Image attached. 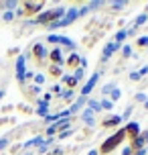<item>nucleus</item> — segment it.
Here are the masks:
<instances>
[{
    "instance_id": "49530a36",
    "label": "nucleus",
    "mask_w": 148,
    "mask_h": 155,
    "mask_svg": "<svg viewBox=\"0 0 148 155\" xmlns=\"http://www.w3.org/2000/svg\"><path fill=\"white\" fill-rule=\"evenodd\" d=\"M134 155H148V151H146V147H144V149H140V151H136Z\"/></svg>"
},
{
    "instance_id": "39448f33",
    "label": "nucleus",
    "mask_w": 148,
    "mask_h": 155,
    "mask_svg": "<svg viewBox=\"0 0 148 155\" xmlns=\"http://www.w3.org/2000/svg\"><path fill=\"white\" fill-rule=\"evenodd\" d=\"M77 18H79L77 8H75V6H71V8H67V12L63 15V18H61V21H57L55 25H51V27H49L47 31H51V33H53V31H59V29H65V27L73 25L75 21H77Z\"/></svg>"
},
{
    "instance_id": "37998d69",
    "label": "nucleus",
    "mask_w": 148,
    "mask_h": 155,
    "mask_svg": "<svg viewBox=\"0 0 148 155\" xmlns=\"http://www.w3.org/2000/svg\"><path fill=\"white\" fill-rule=\"evenodd\" d=\"M128 78H130V82H140V80H142V78L138 76V71H132V74H130Z\"/></svg>"
},
{
    "instance_id": "412c9836",
    "label": "nucleus",
    "mask_w": 148,
    "mask_h": 155,
    "mask_svg": "<svg viewBox=\"0 0 148 155\" xmlns=\"http://www.w3.org/2000/svg\"><path fill=\"white\" fill-rule=\"evenodd\" d=\"M120 53H122V59H132V45L130 43H124L122 45V49H120Z\"/></svg>"
},
{
    "instance_id": "393cba45",
    "label": "nucleus",
    "mask_w": 148,
    "mask_h": 155,
    "mask_svg": "<svg viewBox=\"0 0 148 155\" xmlns=\"http://www.w3.org/2000/svg\"><path fill=\"white\" fill-rule=\"evenodd\" d=\"M61 92H63V86L59 84V82L53 84V86H51V90H49V94H51V96H57V98L61 96Z\"/></svg>"
},
{
    "instance_id": "b1692460",
    "label": "nucleus",
    "mask_w": 148,
    "mask_h": 155,
    "mask_svg": "<svg viewBox=\"0 0 148 155\" xmlns=\"http://www.w3.org/2000/svg\"><path fill=\"white\" fill-rule=\"evenodd\" d=\"M136 49H148V35H142L136 39Z\"/></svg>"
},
{
    "instance_id": "2eb2a0df",
    "label": "nucleus",
    "mask_w": 148,
    "mask_h": 155,
    "mask_svg": "<svg viewBox=\"0 0 148 155\" xmlns=\"http://www.w3.org/2000/svg\"><path fill=\"white\" fill-rule=\"evenodd\" d=\"M81 120H83V124H85L87 129H94V127H95V114L89 108L81 110Z\"/></svg>"
},
{
    "instance_id": "7c9ffc66",
    "label": "nucleus",
    "mask_w": 148,
    "mask_h": 155,
    "mask_svg": "<svg viewBox=\"0 0 148 155\" xmlns=\"http://www.w3.org/2000/svg\"><path fill=\"white\" fill-rule=\"evenodd\" d=\"M2 21H4V23H12V21H14V12H12V10L2 12Z\"/></svg>"
},
{
    "instance_id": "de8ad7c7",
    "label": "nucleus",
    "mask_w": 148,
    "mask_h": 155,
    "mask_svg": "<svg viewBox=\"0 0 148 155\" xmlns=\"http://www.w3.org/2000/svg\"><path fill=\"white\" fill-rule=\"evenodd\" d=\"M87 155H100V153H97V149H91V151H89Z\"/></svg>"
},
{
    "instance_id": "f8f14e48",
    "label": "nucleus",
    "mask_w": 148,
    "mask_h": 155,
    "mask_svg": "<svg viewBox=\"0 0 148 155\" xmlns=\"http://www.w3.org/2000/svg\"><path fill=\"white\" fill-rule=\"evenodd\" d=\"M79 63H81V55H79L77 51H71V53L65 57V65H63V68L69 71V74H73V71L79 68Z\"/></svg>"
},
{
    "instance_id": "79ce46f5",
    "label": "nucleus",
    "mask_w": 148,
    "mask_h": 155,
    "mask_svg": "<svg viewBox=\"0 0 148 155\" xmlns=\"http://www.w3.org/2000/svg\"><path fill=\"white\" fill-rule=\"evenodd\" d=\"M130 114H132V106H126L124 114H122V120H128V118H130Z\"/></svg>"
},
{
    "instance_id": "e433bc0d",
    "label": "nucleus",
    "mask_w": 148,
    "mask_h": 155,
    "mask_svg": "<svg viewBox=\"0 0 148 155\" xmlns=\"http://www.w3.org/2000/svg\"><path fill=\"white\" fill-rule=\"evenodd\" d=\"M71 135H73V129H67V131L59 133V135H57V139H67V137H71Z\"/></svg>"
},
{
    "instance_id": "c756f323",
    "label": "nucleus",
    "mask_w": 148,
    "mask_h": 155,
    "mask_svg": "<svg viewBox=\"0 0 148 155\" xmlns=\"http://www.w3.org/2000/svg\"><path fill=\"white\" fill-rule=\"evenodd\" d=\"M73 78H75L77 82H81V80L85 78V70H83V68H77V70L73 71Z\"/></svg>"
},
{
    "instance_id": "0eeeda50",
    "label": "nucleus",
    "mask_w": 148,
    "mask_h": 155,
    "mask_svg": "<svg viewBox=\"0 0 148 155\" xmlns=\"http://www.w3.org/2000/svg\"><path fill=\"white\" fill-rule=\"evenodd\" d=\"M14 74H16V80H18V84L24 86V74H26V55H18L14 61Z\"/></svg>"
},
{
    "instance_id": "9d476101",
    "label": "nucleus",
    "mask_w": 148,
    "mask_h": 155,
    "mask_svg": "<svg viewBox=\"0 0 148 155\" xmlns=\"http://www.w3.org/2000/svg\"><path fill=\"white\" fill-rule=\"evenodd\" d=\"M122 129H124V133H126V141H134V139H136V137L142 133L140 123H136V120H128V123H126Z\"/></svg>"
},
{
    "instance_id": "aec40b11",
    "label": "nucleus",
    "mask_w": 148,
    "mask_h": 155,
    "mask_svg": "<svg viewBox=\"0 0 148 155\" xmlns=\"http://www.w3.org/2000/svg\"><path fill=\"white\" fill-rule=\"evenodd\" d=\"M126 39H128L126 29H120V31H116V35H114V43H116V45H124Z\"/></svg>"
},
{
    "instance_id": "2f4dec72",
    "label": "nucleus",
    "mask_w": 148,
    "mask_h": 155,
    "mask_svg": "<svg viewBox=\"0 0 148 155\" xmlns=\"http://www.w3.org/2000/svg\"><path fill=\"white\" fill-rule=\"evenodd\" d=\"M126 4H128V2L120 0V2H112V4H109V8H112V10H122V8H124Z\"/></svg>"
},
{
    "instance_id": "72a5a7b5",
    "label": "nucleus",
    "mask_w": 148,
    "mask_h": 155,
    "mask_svg": "<svg viewBox=\"0 0 148 155\" xmlns=\"http://www.w3.org/2000/svg\"><path fill=\"white\" fill-rule=\"evenodd\" d=\"M77 12H79V18H83V16H87L91 10H89V6H87V4H83L81 8H77Z\"/></svg>"
},
{
    "instance_id": "8fccbe9b",
    "label": "nucleus",
    "mask_w": 148,
    "mask_h": 155,
    "mask_svg": "<svg viewBox=\"0 0 148 155\" xmlns=\"http://www.w3.org/2000/svg\"><path fill=\"white\" fill-rule=\"evenodd\" d=\"M45 155H51V151H49V153H45Z\"/></svg>"
},
{
    "instance_id": "423d86ee",
    "label": "nucleus",
    "mask_w": 148,
    "mask_h": 155,
    "mask_svg": "<svg viewBox=\"0 0 148 155\" xmlns=\"http://www.w3.org/2000/svg\"><path fill=\"white\" fill-rule=\"evenodd\" d=\"M47 43H51V45H55V47H65V49H69V53L75 51V47H77V43H75L71 37L57 35V33H49L47 35Z\"/></svg>"
},
{
    "instance_id": "dca6fc26",
    "label": "nucleus",
    "mask_w": 148,
    "mask_h": 155,
    "mask_svg": "<svg viewBox=\"0 0 148 155\" xmlns=\"http://www.w3.org/2000/svg\"><path fill=\"white\" fill-rule=\"evenodd\" d=\"M47 74H49L51 80H57V82H59L61 76L65 74V68H61V65H51V63H49L47 65Z\"/></svg>"
},
{
    "instance_id": "ea45409f",
    "label": "nucleus",
    "mask_w": 148,
    "mask_h": 155,
    "mask_svg": "<svg viewBox=\"0 0 148 155\" xmlns=\"http://www.w3.org/2000/svg\"><path fill=\"white\" fill-rule=\"evenodd\" d=\"M87 6H89V10H95V8L103 6V2H97V0H95V2H87Z\"/></svg>"
},
{
    "instance_id": "1a4fd4ad",
    "label": "nucleus",
    "mask_w": 148,
    "mask_h": 155,
    "mask_svg": "<svg viewBox=\"0 0 148 155\" xmlns=\"http://www.w3.org/2000/svg\"><path fill=\"white\" fill-rule=\"evenodd\" d=\"M122 49V45H116L114 41H109V43H106L103 45V49H101V57H100V63H108L109 59H112V55L118 53Z\"/></svg>"
},
{
    "instance_id": "58836bf2",
    "label": "nucleus",
    "mask_w": 148,
    "mask_h": 155,
    "mask_svg": "<svg viewBox=\"0 0 148 155\" xmlns=\"http://www.w3.org/2000/svg\"><path fill=\"white\" fill-rule=\"evenodd\" d=\"M134 100H136V102H142V104H144L148 98H146V94H144V92H138L136 96H134Z\"/></svg>"
},
{
    "instance_id": "6ab92c4d",
    "label": "nucleus",
    "mask_w": 148,
    "mask_h": 155,
    "mask_svg": "<svg viewBox=\"0 0 148 155\" xmlns=\"http://www.w3.org/2000/svg\"><path fill=\"white\" fill-rule=\"evenodd\" d=\"M146 23H148V12H142V15H138L136 18H134L132 27H134V29H140L142 25H146Z\"/></svg>"
},
{
    "instance_id": "a18cd8bd",
    "label": "nucleus",
    "mask_w": 148,
    "mask_h": 155,
    "mask_svg": "<svg viewBox=\"0 0 148 155\" xmlns=\"http://www.w3.org/2000/svg\"><path fill=\"white\" fill-rule=\"evenodd\" d=\"M122 155H134V153H132V149H130L128 145H126V147L122 149Z\"/></svg>"
},
{
    "instance_id": "c85d7f7f",
    "label": "nucleus",
    "mask_w": 148,
    "mask_h": 155,
    "mask_svg": "<svg viewBox=\"0 0 148 155\" xmlns=\"http://www.w3.org/2000/svg\"><path fill=\"white\" fill-rule=\"evenodd\" d=\"M32 84L41 88V86L45 84V76H43V74H35V78H32Z\"/></svg>"
},
{
    "instance_id": "9b49d317",
    "label": "nucleus",
    "mask_w": 148,
    "mask_h": 155,
    "mask_svg": "<svg viewBox=\"0 0 148 155\" xmlns=\"http://www.w3.org/2000/svg\"><path fill=\"white\" fill-rule=\"evenodd\" d=\"M97 82H100V71H95V74H91V76L87 78V82L81 86V96H85V98H87V96L95 90Z\"/></svg>"
},
{
    "instance_id": "f03ea898",
    "label": "nucleus",
    "mask_w": 148,
    "mask_h": 155,
    "mask_svg": "<svg viewBox=\"0 0 148 155\" xmlns=\"http://www.w3.org/2000/svg\"><path fill=\"white\" fill-rule=\"evenodd\" d=\"M65 12H67L65 6H55V8H51V10H43L39 16L32 18V25H39L43 29H49L51 25H55L57 21H61Z\"/></svg>"
},
{
    "instance_id": "a878e982",
    "label": "nucleus",
    "mask_w": 148,
    "mask_h": 155,
    "mask_svg": "<svg viewBox=\"0 0 148 155\" xmlns=\"http://www.w3.org/2000/svg\"><path fill=\"white\" fill-rule=\"evenodd\" d=\"M100 104H101V112H103V110H108V112H109V110L114 108V102L109 100V98H101Z\"/></svg>"
},
{
    "instance_id": "c9c22d12",
    "label": "nucleus",
    "mask_w": 148,
    "mask_h": 155,
    "mask_svg": "<svg viewBox=\"0 0 148 155\" xmlns=\"http://www.w3.org/2000/svg\"><path fill=\"white\" fill-rule=\"evenodd\" d=\"M4 124H14V118L12 116H2L0 118V127H4Z\"/></svg>"
},
{
    "instance_id": "bb28decb",
    "label": "nucleus",
    "mask_w": 148,
    "mask_h": 155,
    "mask_svg": "<svg viewBox=\"0 0 148 155\" xmlns=\"http://www.w3.org/2000/svg\"><path fill=\"white\" fill-rule=\"evenodd\" d=\"M14 108L18 110V112H23V114H32V112H35L29 104H18V106H14Z\"/></svg>"
},
{
    "instance_id": "c03bdc74",
    "label": "nucleus",
    "mask_w": 148,
    "mask_h": 155,
    "mask_svg": "<svg viewBox=\"0 0 148 155\" xmlns=\"http://www.w3.org/2000/svg\"><path fill=\"white\" fill-rule=\"evenodd\" d=\"M146 74H148V65H142V68H140V71H138V76H146Z\"/></svg>"
},
{
    "instance_id": "3c124183",
    "label": "nucleus",
    "mask_w": 148,
    "mask_h": 155,
    "mask_svg": "<svg viewBox=\"0 0 148 155\" xmlns=\"http://www.w3.org/2000/svg\"><path fill=\"white\" fill-rule=\"evenodd\" d=\"M146 51H148V49H146Z\"/></svg>"
},
{
    "instance_id": "6e6552de",
    "label": "nucleus",
    "mask_w": 148,
    "mask_h": 155,
    "mask_svg": "<svg viewBox=\"0 0 148 155\" xmlns=\"http://www.w3.org/2000/svg\"><path fill=\"white\" fill-rule=\"evenodd\" d=\"M124 127V120H122V114H108L101 118V129H120Z\"/></svg>"
},
{
    "instance_id": "cd10ccee",
    "label": "nucleus",
    "mask_w": 148,
    "mask_h": 155,
    "mask_svg": "<svg viewBox=\"0 0 148 155\" xmlns=\"http://www.w3.org/2000/svg\"><path fill=\"white\" fill-rule=\"evenodd\" d=\"M120 98H122V90H120V88H114L112 94H109V100L116 102V100H120Z\"/></svg>"
},
{
    "instance_id": "a211bd4d",
    "label": "nucleus",
    "mask_w": 148,
    "mask_h": 155,
    "mask_svg": "<svg viewBox=\"0 0 148 155\" xmlns=\"http://www.w3.org/2000/svg\"><path fill=\"white\" fill-rule=\"evenodd\" d=\"M87 108L91 110L94 114L101 112V104H100V100H95V98H87Z\"/></svg>"
},
{
    "instance_id": "f3484780",
    "label": "nucleus",
    "mask_w": 148,
    "mask_h": 155,
    "mask_svg": "<svg viewBox=\"0 0 148 155\" xmlns=\"http://www.w3.org/2000/svg\"><path fill=\"white\" fill-rule=\"evenodd\" d=\"M59 98H61L63 104H69V102L73 104V102H75V90H67V88H63V92H61Z\"/></svg>"
},
{
    "instance_id": "a19ab883",
    "label": "nucleus",
    "mask_w": 148,
    "mask_h": 155,
    "mask_svg": "<svg viewBox=\"0 0 148 155\" xmlns=\"http://www.w3.org/2000/svg\"><path fill=\"white\" fill-rule=\"evenodd\" d=\"M12 108H14L12 104H4V106H0V112H2V114H8V112H10Z\"/></svg>"
},
{
    "instance_id": "4c0bfd02",
    "label": "nucleus",
    "mask_w": 148,
    "mask_h": 155,
    "mask_svg": "<svg viewBox=\"0 0 148 155\" xmlns=\"http://www.w3.org/2000/svg\"><path fill=\"white\" fill-rule=\"evenodd\" d=\"M8 57H18V55H20V49H18V47H12V49H8Z\"/></svg>"
},
{
    "instance_id": "09e8293b",
    "label": "nucleus",
    "mask_w": 148,
    "mask_h": 155,
    "mask_svg": "<svg viewBox=\"0 0 148 155\" xmlns=\"http://www.w3.org/2000/svg\"><path fill=\"white\" fill-rule=\"evenodd\" d=\"M4 94H6V90H0V98H2V96H4Z\"/></svg>"
},
{
    "instance_id": "20e7f679",
    "label": "nucleus",
    "mask_w": 148,
    "mask_h": 155,
    "mask_svg": "<svg viewBox=\"0 0 148 155\" xmlns=\"http://www.w3.org/2000/svg\"><path fill=\"white\" fill-rule=\"evenodd\" d=\"M29 55H31L32 61L37 63V68H47L49 65V49L45 47V43L32 41L31 49H29Z\"/></svg>"
},
{
    "instance_id": "4be33fe9",
    "label": "nucleus",
    "mask_w": 148,
    "mask_h": 155,
    "mask_svg": "<svg viewBox=\"0 0 148 155\" xmlns=\"http://www.w3.org/2000/svg\"><path fill=\"white\" fill-rule=\"evenodd\" d=\"M16 6H18V2H16V0H6V2H0V8H4V12H6V10H12V12H14Z\"/></svg>"
},
{
    "instance_id": "4468645a",
    "label": "nucleus",
    "mask_w": 148,
    "mask_h": 155,
    "mask_svg": "<svg viewBox=\"0 0 148 155\" xmlns=\"http://www.w3.org/2000/svg\"><path fill=\"white\" fill-rule=\"evenodd\" d=\"M35 106H37V110H35V112H37L41 118H47V116L51 114V104L43 102L41 98H37V100H35Z\"/></svg>"
},
{
    "instance_id": "7ed1b4c3",
    "label": "nucleus",
    "mask_w": 148,
    "mask_h": 155,
    "mask_svg": "<svg viewBox=\"0 0 148 155\" xmlns=\"http://www.w3.org/2000/svg\"><path fill=\"white\" fill-rule=\"evenodd\" d=\"M126 141V133H124V129L120 127L118 131H114L112 135H109L106 141H101V145H100V149H97V153L100 155H109V153H114L122 143Z\"/></svg>"
},
{
    "instance_id": "ddd939ff",
    "label": "nucleus",
    "mask_w": 148,
    "mask_h": 155,
    "mask_svg": "<svg viewBox=\"0 0 148 155\" xmlns=\"http://www.w3.org/2000/svg\"><path fill=\"white\" fill-rule=\"evenodd\" d=\"M49 63L51 65H65V55H63V49L61 47H53L49 51Z\"/></svg>"
},
{
    "instance_id": "f257e3e1",
    "label": "nucleus",
    "mask_w": 148,
    "mask_h": 155,
    "mask_svg": "<svg viewBox=\"0 0 148 155\" xmlns=\"http://www.w3.org/2000/svg\"><path fill=\"white\" fill-rule=\"evenodd\" d=\"M45 8V2L43 0H23L18 2V6L14 10V18H26V21H32L35 16H39Z\"/></svg>"
},
{
    "instance_id": "5701e85b",
    "label": "nucleus",
    "mask_w": 148,
    "mask_h": 155,
    "mask_svg": "<svg viewBox=\"0 0 148 155\" xmlns=\"http://www.w3.org/2000/svg\"><path fill=\"white\" fill-rule=\"evenodd\" d=\"M114 88H118V86H116V82H108V84H103V86H101V90H100V92H101V96H109Z\"/></svg>"
},
{
    "instance_id": "473e14b6",
    "label": "nucleus",
    "mask_w": 148,
    "mask_h": 155,
    "mask_svg": "<svg viewBox=\"0 0 148 155\" xmlns=\"http://www.w3.org/2000/svg\"><path fill=\"white\" fill-rule=\"evenodd\" d=\"M8 145H10V137H8V135L0 137V151H2V149H6Z\"/></svg>"
},
{
    "instance_id": "f704fd0d",
    "label": "nucleus",
    "mask_w": 148,
    "mask_h": 155,
    "mask_svg": "<svg viewBox=\"0 0 148 155\" xmlns=\"http://www.w3.org/2000/svg\"><path fill=\"white\" fill-rule=\"evenodd\" d=\"M20 151H23V145H20V143H14V145L10 147V155H18Z\"/></svg>"
}]
</instances>
